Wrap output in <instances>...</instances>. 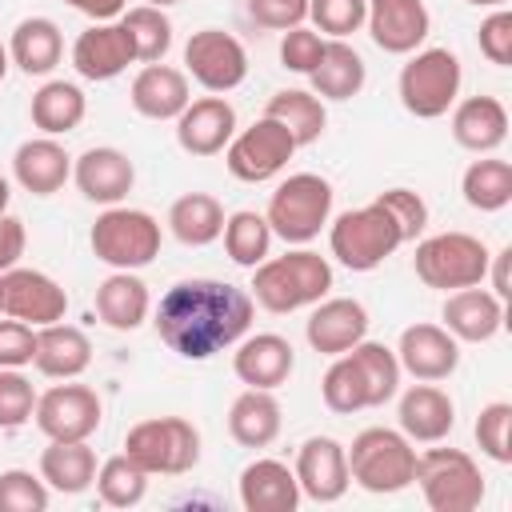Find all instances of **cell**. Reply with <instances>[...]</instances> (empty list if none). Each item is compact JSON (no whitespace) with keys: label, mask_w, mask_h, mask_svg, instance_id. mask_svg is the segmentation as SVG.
Instances as JSON below:
<instances>
[{"label":"cell","mask_w":512,"mask_h":512,"mask_svg":"<svg viewBox=\"0 0 512 512\" xmlns=\"http://www.w3.org/2000/svg\"><path fill=\"white\" fill-rule=\"evenodd\" d=\"M332 292V264L328 256L312 248H292L284 256H268L252 268V300L264 312L288 316L300 308H312Z\"/></svg>","instance_id":"3957f363"},{"label":"cell","mask_w":512,"mask_h":512,"mask_svg":"<svg viewBox=\"0 0 512 512\" xmlns=\"http://www.w3.org/2000/svg\"><path fill=\"white\" fill-rule=\"evenodd\" d=\"M124 452L148 476H184L200 460V432L184 416H152L128 428Z\"/></svg>","instance_id":"30bf717a"},{"label":"cell","mask_w":512,"mask_h":512,"mask_svg":"<svg viewBox=\"0 0 512 512\" xmlns=\"http://www.w3.org/2000/svg\"><path fill=\"white\" fill-rule=\"evenodd\" d=\"M24 244H28L24 220H20V216H12V212H0V276H4L8 268H16V264H20Z\"/></svg>","instance_id":"f5cc1de1"},{"label":"cell","mask_w":512,"mask_h":512,"mask_svg":"<svg viewBox=\"0 0 512 512\" xmlns=\"http://www.w3.org/2000/svg\"><path fill=\"white\" fill-rule=\"evenodd\" d=\"M96 492L108 508H136L148 492V472L128 456V452H116L108 456L100 468H96Z\"/></svg>","instance_id":"60d3db41"},{"label":"cell","mask_w":512,"mask_h":512,"mask_svg":"<svg viewBox=\"0 0 512 512\" xmlns=\"http://www.w3.org/2000/svg\"><path fill=\"white\" fill-rule=\"evenodd\" d=\"M452 140L476 156L496 152L508 140V108L496 96H468L452 104Z\"/></svg>","instance_id":"f1b7e54d"},{"label":"cell","mask_w":512,"mask_h":512,"mask_svg":"<svg viewBox=\"0 0 512 512\" xmlns=\"http://www.w3.org/2000/svg\"><path fill=\"white\" fill-rule=\"evenodd\" d=\"M440 320L460 344H488L504 328V300L480 284L456 288V292H448Z\"/></svg>","instance_id":"cb8c5ba5"},{"label":"cell","mask_w":512,"mask_h":512,"mask_svg":"<svg viewBox=\"0 0 512 512\" xmlns=\"http://www.w3.org/2000/svg\"><path fill=\"white\" fill-rule=\"evenodd\" d=\"M488 244L472 232H436L424 236L416 244L412 268L420 276V284L440 288V292H456V288H472L488 280Z\"/></svg>","instance_id":"9c48e42d"},{"label":"cell","mask_w":512,"mask_h":512,"mask_svg":"<svg viewBox=\"0 0 512 512\" xmlns=\"http://www.w3.org/2000/svg\"><path fill=\"white\" fill-rule=\"evenodd\" d=\"M100 396L88 384H52L44 396H36V428L48 440H88L100 428Z\"/></svg>","instance_id":"5bb4252c"},{"label":"cell","mask_w":512,"mask_h":512,"mask_svg":"<svg viewBox=\"0 0 512 512\" xmlns=\"http://www.w3.org/2000/svg\"><path fill=\"white\" fill-rule=\"evenodd\" d=\"M32 352H36V328L16 316L0 320V368H24L32 364Z\"/></svg>","instance_id":"816d5d0a"},{"label":"cell","mask_w":512,"mask_h":512,"mask_svg":"<svg viewBox=\"0 0 512 512\" xmlns=\"http://www.w3.org/2000/svg\"><path fill=\"white\" fill-rule=\"evenodd\" d=\"M348 456V480L372 496L404 492L416 480V448L400 428H364Z\"/></svg>","instance_id":"277c9868"},{"label":"cell","mask_w":512,"mask_h":512,"mask_svg":"<svg viewBox=\"0 0 512 512\" xmlns=\"http://www.w3.org/2000/svg\"><path fill=\"white\" fill-rule=\"evenodd\" d=\"M32 364L40 376H52V380H76L88 364H92V340L76 328V324H44L36 328V352H32Z\"/></svg>","instance_id":"f546056e"},{"label":"cell","mask_w":512,"mask_h":512,"mask_svg":"<svg viewBox=\"0 0 512 512\" xmlns=\"http://www.w3.org/2000/svg\"><path fill=\"white\" fill-rule=\"evenodd\" d=\"M220 236H224L228 260L240 264V268H256L272 252V228H268L264 212H252V208H240V212L224 216V232Z\"/></svg>","instance_id":"ab89813d"},{"label":"cell","mask_w":512,"mask_h":512,"mask_svg":"<svg viewBox=\"0 0 512 512\" xmlns=\"http://www.w3.org/2000/svg\"><path fill=\"white\" fill-rule=\"evenodd\" d=\"M248 20L268 32H288L308 20V0H248Z\"/></svg>","instance_id":"681fc988"},{"label":"cell","mask_w":512,"mask_h":512,"mask_svg":"<svg viewBox=\"0 0 512 512\" xmlns=\"http://www.w3.org/2000/svg\"><path fill=\"white\" fill-rule=\"evenodd\" d=\"M36 412V388L20 368H0V432L24 428Z\"/></svg>","instance_id":"f6af8a7d"},{"label":"cell","mask_w":512,"mask_h":512,"mask_svg":"<svg viewBox=\"0 0 512 512\" xmlns=\"http://www.w3.org/2000/svg\"><path fill=\"white\" fill-rule=\"evenodd\" d=\"M320 52H324V36H320L316 28L296 24V28H288V32L280 36V64H284L288 72L308 76V72L316 68Z\"/></svg>","instance_id":"7dc6e473"},{"label":"cell","mask_w":512,"mask_h":512,"mask_svg":"<svg viewBox=\"0 0 512 512\" xmlns=\"http://www.w3.org/2000/svg\"><path fill=\"white\" fill-rule=\"evenodd\" d=\"M400 244H404V232L380 200H372L364 208H348L328 224V248L348 272L380 268Z\"/></svg>","instance_id":"5b68a950"},{"label":"cell","mask_w":512,"mask_h":512,"mask_svg":"<svg viewBox=\"0 0 512 512\" xmlns=\"http://www.w3.org/2000/svg\"><path fill=\"white\" fill-rule=\"evenodd\" d=\"M160 240H164L160 220L144 208H124V204L104 208L88 232L92 256L104 260L108 268H124V272L152 264L160 256Z\"/></svg>","instance_id":"ba28073f"},{"label":"cell","mask_w":512,"mask_h":512,"mask_svg":"<svg viewBox=\"0 0 512 512\" xmlns=\"http://www.w3.org/2000/svg\"><path fill=\"white\" fill-rule=\"evenodd\" d=\"M296 484L300 496L316 500V504H336L348 492V456L344 444L332 436H308L296 452Z\"/></svg>","instance_id":"ac0fdd59"},{"label":"cell","mask_w":512,"mask_h":512,"mask_svg":"<svg viewBox=\"0 0 512 512\" xmlns=\"http://www.w3.org/2000/svg\"><path fill=\"white\" fill-rule=\"evenodd\" d=\"M480 52L496 64L508 68L512 64V12L508 8H492V16L480 20Z\"/></svg>","instance_id":"f907efd6"},{"label":"cell","mask_w":512,"mask_h":512,"mask_svg":"<svg viewBox=\"0 0 512 512\" xmlns=\"http://www.w3.org/2000/svg\"><path fill=\"white\" fill-rule=\"evenodd\" d=\"M396 420L412 444H440L456 428V404L444 388H436L432 380H420L400 396Z\"/></svg>","instance_id":"d4e9b609"},{"label":"cell","mask_w":512,"mask_h":512,"mask_svg":"<svg viewBox=\"0 0 512 512\" xmlns=\"http://www.w3.org/2000/svg\"><path fill=\"white\" fill-rule=\"evenodd\" d=\"M400 372L412 380H448L460 368V340L444 324H408L396 344Z\"/></svg>","instance_id":"e0dca14e"},{"label":"cell","mask_w":512,"mask_h":512,"mask_svg":"<svg viewBox=\"0 0 512 512\" xmlns=\"http://www.w3.org/2000/svg\"><path fill=\"white\" fill-rule=\"evenodd\" d=\"M460 84H464V68L452 48H416L400 68L396 92L404 112H412L416 120H436L456 104Z\"/></svg>","instance_id":"52a82bcc"},{"label":"cell","mask_w":512,"mask_h":512,"mask_svg":"<svg viewBox=\"0 0 512 512\" xmlns=\"http://www.w3.org/2000/svg\"><path fill=\"white\" fill-rule=\"evenodd\" d=\"M184 76H192L204 92H232L248 76V52L232 32L220 28H200L184 44Z\"/></svg>","instance_id":"4fadbf2b"},{"label":"cell","mask_w":512,"mask_h":512,"mask_svg":"<svg viewBox=\"0 0 512 512\" xmlns=\"http://www.w3.org/2000/svg\"><path fill=\"white\" fill-rule=\"evenodd\" d=\"M72 180H76V188L84 192V200L112 208V204H120V200L132 192V184H136V164H132L120 148L100 144V148H88V152L76 156Z\"/></svg>","instance_id":"603a6c76"},{"label":"cell","mask_w":512,"mask_h":512,"mask_svg":"<svg viewBox=\"0 0 512 512\" xmlns=\"http://www.w3.org/2000/svg\"><path fill=\"white\" fill-rule=\"evenodd\" d=\"M460 192H464V204L476 208V212H500L512 204V164L500 160V156H480L464 168L460 176Z\"/></svg>","instance_id":"f35d334b"},{"label":"cell","mask_w":512,"mask_h":512,"mask_svg":"<svg viewBox=\"0 0 512 512\" xmlns=\"http://www.w3.org/2000/svg\"><path fill=\"white\" fill-rule=\"evenodd\" d=\"M468 4H476V8H508V0H468Z\"/></svg>","instance_id":"6f0895ef"},{"label":"cell","mask_w":512,"mask_h":512,"mask_svg":"<svg viewBox=\"0 0 512 512\" xmlns=\"http://www.w3.org/2000/svg\"><path fill=\"white\" fill-rule=\"evenodd\" d=\"M368 16V0H308V20L320 36L344 40L352 32L364 28Z\"/></svg>","instance_id":"7bdbcfd3"},{"label":"cell","mask_w":512,"mask_h":512,"mask_svg":"<svg viewBox=\"0 0 512 512\" xmlns=\"http://www.w3.org/2000/svg\"><path fill=\"white\" fill-rule=\"evenodd\" d=\"M308 80L320 100H352L368 80V64L348 40H324V52L308 72Z\"/></svg>","instance_id":"d6a6232c"},{"label":"cell","mask_w":512,"mask_h":512,"mask_svg":"<svg viewBox=\"0 0 512 512\" xmlns=\"http://www.w3.org/2000/svg\"><path fill=\"white\" fill-rule=\"evenodd\" d=\"M304 336H308L312 352L340 356V352H348L352 344H360L368 336V308L352 296H324V300L312 304Z\"/></svg>","instance_id":"ffe728a7"},{"label":"cell","mask_w":512,"mask_h":512,"mask_svg":"<svg viewBox=\"0 0 512 512\" xmlns=\"http://www.w3.org/2000/svg\"><path fill=\"white\" fill-rule=\"evenodd\" d=\"M252 312L256 300L228 284V280H212V276H192L172 284L156 312V336L184 360H212L224 348H236V340L248 336L252 328Z\"/></svg>","instance_id":"6da1fadb"},{"label":"cell","mask_w":512,"mask_h":512,"mask_svg":"<svg viewBox=\"0 0 512 512\" xmlns=\"http://www.w3.org/2000/svg\"><path fill=\"white\" fill-rule=\"evenodd\" d=\"M96 452L88 448V440H48V448L40 452V480L52 492L64 496H80L92 488L96 480Z\"/></svg>","instance_id":"e575fe53"},{"label":"cell","mask_w":512,"mask_h":512,"mask_svg":"<svg viewBox=\"0 0 512 512\" xmlns=\"http://www.w3.org/2000/svg\"><path fill=\"white\" fill-rule=\"evenodd\" d=\"M508 428H512V404L508 400H492L480 408L476 416V444L488 460L496 464H512V440H508Z\"/></svg>","instance_id":"ee69618b"},{"label":"cell","mask_w":512,"mask_h":512,"mask_svg":"<svg viewBox=\"0 0 512 512\" xmlns=\"http://www.w3.org/2000/svg\"><path fill=\"white\" fill-rule=\"evenodd\" d=\"M64 56V36L60 24L48 16H28L12 28L8 40V60L24 72V76H48Z\"/></svg>","instance_id":"836d02e7"},{"label":"cell","mask_w":512,"mask_h":512,"mask_svg":"<svg viewBox=\"0 0 512 512\" xmlns=\"http://www.w3.org/2000/svg\"><path fill=\"white\" fill-rule=\"evenodd\" d=\"M8 196H12V192H8V180H4V176H0V212H4V208H8Z\"/></svg>","instance_id":"680465c9"},{"label":"cell","mask_w":512,"mask_h":512,"mask_svg":"<svg viewBox=\"0 0 512 512\" xmlns=\"http://www.w3.org/2000/svg\"><path fill=\"white\" fill-rule=\"evenodd\" d=\"M508 260H512V248H500L492 260H488V272H492V292L504 300L512 288H508Z\"/></svg>","instance_id":"11a10c76"},{"label":"cell","mask_w":512,"mask_h":512,"mask_svg":"<svg viewBox=\"0 0 512 512\" xmlns=\"http://www.w3.org/2000/svg\"><path fill=\"white\" fill-rule=\"evenodd\" d=\"M128 64H136V48L120 20H100V24L84 28L72 44V68L84 80H96V84L116 80Z\"/></svg>","instance_id":"d6986e66"},{"label":"cell","mask_w":512,"mask_h":512,"mask_svg":"<svg viewBox=\"0 0 512 512\" xmlns=\"http://www.w3.org/2000/svg\"><path fill=\"white\" fill-rule=\"evenodd\" d=\"M376 200L396 216V224L404 232V244H412L428 228V204L420 200V192H412V188H384Z\"/></svg>","instance_id":"c3c4849f"},{"label":"cell","mask_w":512,"mask_h":512,"mask_svg":"<svg viewBox=\"0 0 512 512\" xmlns=\"http://www.w3.org/2000/svg\"><path fill=\"white\" fill-rule=\"evenodd\" d=\"M400 360L396 348L376 344V340H360L348 352L332 356L324 380H320V396L332 412L352 416L364 408H380L400 392Z\"/></svg>","instance_id":"7a4b0ae2"},{"label":"cell","mask_w":512,"mask_h":512,"mask_svg":"<svg viewBox=\"0 0 512 512\" xmlns=\"http://www.w3.org/2000/svg\"><path fill=\"white\" fill-rule=\"evenodd\" d=\"M48 500V484L28 468L0 472V512H44Z\"/></svg>","instance_id":"bcb514c9"},{"label":"cell","mask_w":512,"mask_h":512,"mask_svg":"<svg viewBox=\"0 0 512 512\" xmlns=\"http://www.w3.org/2000/svg\"><path fill=\"white\" fill-rule=\"evenodd\" d=\"M64 4L76 8V12H84L92 24H100V20H120L124 8H128V0H64Z\"/></svg>","instance_id":"db71d44e"},{"label":"cell","mask_w":512,"mask_h":512,"mask_svg":"<svg viewBox=\"0 0 512 512\" xmlns=\"http://www.w3.org/2000/svg\"><path fill=\"white\" fill-rule=\"evenodd\" d=\"M284 412L268 388H244L228 408V436L240 448H268L280 436Z\"/></svg>","instance_id":"1f68e13d"},{"label":"cell","mask_w":512,"mask_h":512,"mask_svg":"<svg viewBox=\"0 0 512 512\" xmlns=\"http://www.w3.org/2000/svg\"><path fill=\"white\" fill-rule=\"evenodd\" d=\"M364 24H368L372 44L388 56L416 52L432 32V16L424 0H368Z\"/></svg>","instance_id":"2e32d148"},{"label":"cell","mask_w":512,"mask_h":512,"mask_svg":"<svg viewBox=\"0 0 512 512\" xmlns=\"http://www.w3.org/2000/svg\"><path fill=\"white\" fill-rule=\"evenodd\" d=\"M232 136H236V108L216 92L188 100V108L176 116V144L188 156H220Z\"/></svg>","instance_id":"44dd1931"},{"label":"cell","mask_w":512,"mask_h":512,"mask_svg":"<svg viewBox=\"0 0 512 512\" xmlns=\"http://www.w3.org/2000/svg\"><path fill=\"white\" fill-rule=\"evenodd\" d=\"M12 176L32 196H52L72 176V156L56 136H32L12 152Z\"/></svg>","instance_id":"484cf974"},{"label":"cell","mask_w":512,"mask_h":512,"mask_svg":"<svg viewBox=\"0 0 512 512\" xmlns=\"http://www.w3.org/2000/svg\"><path fill=\"white\" fill-rule=\"evenodd\" d=\"M0 312L4 316H16L32 328H44V324H56L64 320L68 312V292L40 268H8L0 276Z\"/></svg>","instance_id":"9a60e30c"},{"label":"cell","mask_w":512,"mask_h":512,"mask_svg":"<svg viewBox=\"0 0 512 512\" xmlns=\"http://www.w3.org/2000/svg\"><path fill=\"white\" fill-rule=\"evenodd\" d=\"M168 228L180 244L204 248V244L220 240V232H224V204L208 192H184L168 208Z\"/></svg>","instance_id":"8d00e7d4"},{"label":"cell","mask_w":512,"mask_h":512,"mask_svg":"<svg viewBox=\"0 0 512 512\" xmlns=\"http://www.w3.org/2000/svg\"><path fill=\"white\" fill-rule=\"evenodd\" d=\"M264 220L284 244H308L332 220V184L316 172H292L268 196Z\"/></svg>","instance_id":"8992f818"},{"label":"cell","mask_w":512,"mask_h":512,"mask_svg":"<svg viewBox=\"0 0 512 512\" xmlns=\"http://www.w3.org/2000/svg\"><path fill=\"white\" fill-rule=\"evenodd\" d=\"M120 24L128 28L132 36V48H136V64H160L172 48V20L164 16V8H152V4H136V8H124Z\"/></svg>","instance_id":"b9f144b4"},{"label":"cell","mask_w":512,"mask_h":512,"mask_svg":"<svg viewBox=\"0 0 512 512\" xmlns=\"http://www.w3.org/2000/svg\"><path fill=\"white\" fill-rule=\"evenodd\" d=\"M432 512H472L484 500L480 464L464 448H428L416 456V480Z\"/></svg>","instance_id":"8fae6325"},{"label":"cell","mask_w":512,"mask_h":512,"mask_svg":"<svg viewBox=\"0 0 512 512\" xmlns=\"http://www.w3.org/2000/svg\"><path fill=\"white\" fill-rule=\"evenodd\" d=\"M128 100L132 108L144 116V120H176L192 92H188V76L172 64H144L136 76H132V88H128Z\"/></svg>","instance_id":"4316f807"},{"label":"cell","mask_w":512,"mask_h":512,"mask_svg":"<svg viewBox=\"0 0 512 512\" xmlns=\"http://www.w3.org/2000/svg\"><path fill=\"white\" fill-rule=\"evenodd\" d=\"M292 152H296L292 132H288L280 120L260 116L256 124H248L244 132H236V136L228 140L224 164H228V172H232L236 180H244V184H264V180H272V176H280V172L288 168Z\"/></svg>","instance_id":"7c38bea8"},{"label":"cell","mask_w":512,"mask_h":512,"mask_svg":"<svg viewBox=\"0 0 512 512\" xmlns=\"http://www.w3.org/2000/svg\"><path fill=\"white\" fill-rule=\"evenodd\" d=\"M28 112H32V124L44 136H64V132L80 128V120L88 112V100H84L80 84H72V80H48V84H40L32 92Z\"/></svg>","instance_id":"d590c367"},{"label":"cell","mask_w":512,"mask_h":512,"mask_svg":"<svg viewBox=\"0 0 512 512\" xmlns=\"http://www.w3.org/2000/svg\"><path fill=\"white\" fill-rule=\"evenodd\" d=\"M8 64H12V60H8V44H0V84H4V76H8Z\"/></svg>","instance_id":"9f6ffc18"},{"label":"cell","mask_w":512,"mask_h":512,"mask_svg":"<svg viewBox=\"0 0 512 512\" xmlns=\"http://www.w3.org/2000/svg\"><path fill=\"white\" fill-rule=\"evenodd\" d=\"M152 312V296H148V284L136 276V272H124L116 268L112 276H104L96 284V316L100 324H108L112 332H132L148 320Z\"/></svg>","instance_id":"4dcf8cb0"},{"label":"cell","mask_w":512,"mask_h":512,"mask_svg":"<svg viewBox=\"0 0 512 512\" xmlns=\"http://www.w3.org/2000/svg\"><path fill=\"white\" fill-rule=\"evenodd\" d=\"M240 504L248 512H296L300 508V484L296 472L284 460L260 456L240 472Z\"/></svg>","instance_id":"83f0119b"},{"label":"cell","mask_w":512,"mask_h":512,"mask_svg":"<svg viewBox=\"0 0 512 512\" xmlns=\"http://www.w3.org/2000/svg\"><path fill=\"white\" fill-rule=\"evenodd\" d=\"M264 116L280 120V124L292 132L296 148L316 144V140L324 136V124H328L324 100H320L316 92H304V88H280V92H272L268 104H264Z\"/></svg>","instance_id":"74e56055"},{"label":"cell","mask_w":512,"mask_h":512,"mask_svg":"<svg viewBox=\"0 0 512 512\" xmlns=\"http://www.w3.org/2000/svg\"><path fill=\"white\" fill-rule=\"evenodd\" d=\"M144 4H152V8H172V4H180V0H144Z\"/></svg>","instance_id":"91938a15"},{"label":"cell","mask_w":512,"mask_h":512,"mask_svg":"<svg viewBox=\"0 0 512 512\" xmlns=\"http://www.w3.org/2000/svg\"><path fill=\"white\" fill-rule=\"evenodd\" d=\"M292 368H296V348L280 332H256V336L236 340L232 372H236V380L244 388H268V392H276L280 384H288Z\"/></svg>","instance_id":"7402d4cb"}]
</instances>
